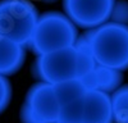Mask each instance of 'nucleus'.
<instances>
[{"mask_svg": "<svg viewBox=\"0 0 128 123\" xmlns=\"http://www.w3.org/2000/svg\"><path fill=\"white\" fill-rule=\"evenodd\" d=\"M26 59V48L0 36V76L14 74L22 68Z\"/></svg>", "mask_w": 128, "mask_h": 123, "instance_id": "9d476101", "label": "nucleus"}, {"mask_svg": "<svg viewBox=\"0 0 128 123\" xmlns=\"http://www.w3.org/2000/svg\"><path fill=\"white\" fill-rule=\"evenodd\" d=\"M59 102V113L55 123H81L83 96L86 88L80 80L52 85Z\"/></svg>", "mask_w": 128, "mask_h": 123, "instance_id": "0eeeda50", "label": "nucleus"}, {"mask_svg": "<svg viewBox=\"0 0 128 123\" xmlns=\"http://www.w3.org/2000/svg\"><path fill=\"white\" fill-rule=\"evenodd\" d=\"M115 0H63L66 16L76 27L94 30L109 22Z\"/></svg>", "mask_w": 128, "mask_h": 123, "instance_id": "423d86ee", "label": "nucleus"}, {"mask_svg": "<svg viewBox=\"0 0 128 123\" xmlns=\"http://www.w3.org/2000/svg\"><path fill=\"white\" fill-rule=\"evenodd\" d=\"M96 66L128 69V24L106 22L83 34Z\"/></svg>", "mask_w": 128, "mask_h": 123, "instance_id": "f03ea898", "label": "nucleus"}, {"mask_svg": "<svg viewBox=\"0 0 128 123\" xmlns=\"http://www.w3.org/2000/svg\"><path fill=\"white\" fill-rule=\"evenodd\" d=\"M78 38V30L63 13L48 12L38 17L28 48L40 56L73 46Z\"/></svg>", "mask_w": 128, "mask_h": 123, "instance_id": "7ed1b4c3", "label": "nucleus"}, {"mask_svg": "<svg viewBox=\"0 0 128 123\" xmlns=\"http://www.w3.org/2000/svg\"><path fill=\"white\" fill-rule=\"evenodd\" d=\"M86 90L100 91L109 94L122 86L123 74L122 72L110 69L101 66H95L90 72H87L82 78H80Z\"/></svg>", "mask_w": 128, "mask_h": 123, "instance_id": "1a4fd4ad", "label": "nucleus"}, {"mask_svg": "<svg viewBox=\"0 0 128 123\" xmlns=\"http://www.w3.org/2000/svg\"><path fill=\"white\" fill-rule=\"evenodd\" d=\"M81 123H113L110 95L87 90L83 96Z\"/></svg>", "mask_w": 128, "mask_h": 123, "instance_id": "6e6552de", "label": "nucleus"}, {"mask_svg": "<svg viewBox=\"0 0 128 123\" xmlns=\"http://www.w3.org/2000/svg\"><path fill=\"white\" fill-rule=\"evenodd\" d=\"M95 66L87 42L82 35L78 36L73 46L37 56L32 72L40 82L58 85L82 78Z\"/></svg>", "mask_w": 128, "mask_h": 123, "instance_id": "f257e3e1", "label": "nucleus"}, {"mask_svg": "<svg viewBox=\"0 0 128 123\" xmlns=\"http://www.w3.org/2000/svg\"><path fill=\"white\" fill-rule=\"evenodd\" d=\"M12 99V85L5 76H0V114L8 108Z\"/></svg>", "mask_w": 128, "mask_h": 123, "instance_id": "f8f14e48", "label": "nucleus"}, {"mask_svg": "<svg viewBox=\"0 0 128 123\" xmlns=\"http://www.w3.org/2000/svg\"><path fill=\"white\" fill-rule=\"evenodd\" d=\"M59 102L54 86L36 82L28 90L20 109V123H55Z\"/></svg>", "mask_w": 128, "mask_h": 123, "instance_id": "39448f33", "label": "nucleus"}, {"mask_svg": "<svg viewBox=\"0 0 128 123\" xmlns=\"http://www.w3.org/2000/svg\"><path fill=\"white\" fill-rule=\"evenodd\" d=\"M113 123H128V85L119 86L110 95Z\"/></svg>", "mask_w": 128, "mask_h": 123, "instance_id": "9b49d317", "label": "nucleus"}, {"mask_svg": "<svg viewBox=\"0 0 128 123\" xmlns=\"http://www.w3.org/2000/svg\"><path fill=\"white\" fill-rule=\"evenodd\" d=\"M38 17L30 0H0V36L27 49Z\"/></svg>", "mask_w": 128, "mask_h": 123, "instance_id": "20e7f679", "label": "nucleus"}, {"mask_svg": "<svg viewBox=\"0 0 128 123\" xmlns=\"http://www.w3.org/2000/svg\"><path fill=\"white\" fill-rule=\"evenodd\" d=\"M110 18H113V22L126 24V22H128V4L124 2L115 3Z\"/></svg>", "mask_w": 128, "mask_h": 123, "instance_id": "ddd939ff", "label": "nucleus"}]
</instances>
